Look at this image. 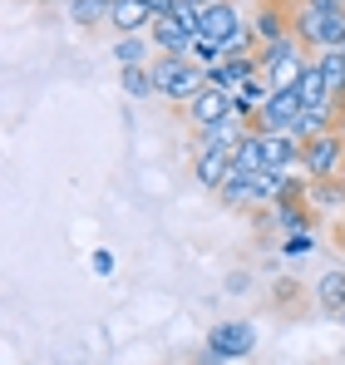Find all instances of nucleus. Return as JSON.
<instances>
[{
  "instance_id": "obj_1",
  "label": "nucleus",
  "mask_w": 345,
  "mask_h": 365,
  "mask_svg": "<svg viewBox=\"0 0 345 365\" xmlns=\"http://www.w3.org/2000/svg\"><path fill=\"white\" fill-rule=\"evenodd\" d=\"M301 173H306L311 182L341 178V173H345V138H341V133H326V138L301 143Z\"/></svg>"
},
{
  "instance_id": "obj_2",
  "label": "nucleus",
  "mask_w": 345,
  "mask_h": 365,
  "mask_svg": "<svg viewBox=\"0 0 345 365\" xmlns=\"http://www.w3.org/2000/svg\"><path fill=\"white\" fill-rule=\"evenodd\" d=\"M207 346L237 365V361H247V356H257V326L252 321H217L207 331Z\"/></svg>"
},
{
  "instance_id": "obj_3",
  "label": "nucleus",
  "mask_w": 345,
  "mask_h": 365,
  "mask_svg": "<svg viewBox=\"0 0 345 365\" xmlns=\"http://www.w3.org/2000/svg\"><path fill=\"white\" fill-rule=\"evenodd\" d=\"M306 114V104H301V94L296 89H277L267 104H262V114H257V133H291L296 128V119Z\"/></svg>"
},
{
  "instance_id": "obj_4",
  "label": "nucleus",
  "mask_w": 345,
  "mask_h": 365,
  "mask_svg": "<svg viewBox=\"0 0 345 365\" xmlns=\"http://www.w3.org/2000/svg\"><path fill=\"white\" fill-rule=\"evenodd\" d=\"M192 178L197 187L217 192L232 178V148H192Z\"/></svg>"
},
{
  "instance_id": "obj_5",
  "label": "nucleus",
  "mask_w": 345,
  "mask_h": 365,
  "mask_svg": "<svg viewBox=\"0 0 345 365\" xmlns=\"http://www.w3.org/2000/svg\"><path fill=\"white\" fill-rule=\"evenodd\" d=\"M247 25L257 30V40H262V45L287 40V35H291V5H287V0H262V5L252 10V20H247Z\"/></svg>"
},
{
  "instance_id": "obj_6",
  "label": "nucleus",
  "mask_w": 345,
  "mask_h": 365,
  "mask_svg": "<svg viewBox=\"0 0 345 365\" xmlns=\"http://www.w3.org/2000/svg\"><path fill=\"white\" fill-rule=\"evenodd\" d=\"M291 35H296L306 50H326V10L311 5V0H296V5H291Z\"/></svg>"
},
{
  "instance_id": "obj_7",
  "label": "nucleus",
  "mask_w": 345,
  "mask_h": 365,
  "mask_svg": "<svg viewBox=\"0 0 345 365\" xmlns=\"http://www.w3.org/2000/svg\"><path fill=\"white\" fill-rule=\"evenodd\" d=\"M187 119H192V133L217 128L222 119H232V94L227 89H202V94L187 104Z\"/></svg>"
},
{
  "instance_id": "obj_8",
  "label": "nucleus",
  "mask_w": 345,
  "mask_h": 365,
  "mask_svg": "<svg viewBox=\"0 0 345 365\" xmlns=\"http://www.w3.org/2000/svg\"><path fill=\"white\" fill-rule=\"evenodd\" d=\"M262 153H267V168L301 173V138L296 133H262Z\"/></svg>"
},
{
  "instance_id": "obj_9",
  "label": "nucleus",
  "mask_w": 345,
  "mask_h": 365,
  "mask_svg": "<svg viewBox=\"0 0 345 365\" xmlns=\"http://www.w3.org/2000/svg\"><path fill=\"white\" fill-rule=\"evenodd\" d=\"M109 30L114 35H148L153 30V10L143 0H118L114 10H109Z\"/></svg>"
},
{
  "instance_id": "obj_10",
  "label": "nucleus",
  "mask_w": 345,
  "mask_h": 365,
  "mask_svg": "<svg viewBox=\"0 0 345 365\" xmlns=\"http://www.w3.org/2000/svg\"><path fill=\"white\" fill-rule=\"evenodd\" d=\"M247 25V15H242V5L237 0H217V5H207L202 10V35H212V40H227Z\"/></svg>"
},
{
  "instance_id": "obj_11",
  "label": "nucleus",
  "mask_w": 345,
  "mask_h": 365,
  "mask_svg": "<svg viewBox=\"0 0 345 365\" xmlns=\"http://www.w3.org/2000/svg\"><path fill=\"white\" fill-rule=\"evenodd\" d=\"M341 104H321V109H306V114H301V119H296V128H291V133H296V138H301V143H311V138H326V133H336V128H341Z\"/></svg>"
},
{
  "instance_id": "obj_12",
  "label": "nucleus",
  "mask_w": 345,
  "mask_h": 365,
  "mask_svg": "<svg viewBox=\"0 0 345 365\" xmlns=\"http://www.w3.org/2000/svg\"><path fill=\"white\" fill-rule=\"evenodd\" d=\"M247 133H252V123H242L237 114H232V119H222L217 128H202V133H192V148H232V153H237Z\"/></svg>"
},
{
  "instance_id": "obj_13",
  "label": "nucleus",
  "mask_w": 345,
  "mask_h": 365,
  "mask_svg": "<svg viewBox=\"0 0 345 365\" xmlns=\"http://www.w3.org/2000/svg\"><path fill=\"white\" fill-rule=\"evenodd\" d=\"M114 60L118 69H143V64L158 60V50H153L148 35H114Z\"/></svg>"
},
{
  "instance_id": "obj_14",
  "label": "nucleus",
  "mask_w": 345,
  "mask_h": 365,
  "mask_svg": "<svg viewBox=\"0 0 345 365\" xmlns=\"http://www.w3.org/2000/svg\"><path fill=\"white\" fill-rule=\"evenodd\" d=\"M148 40H153V50H158V55H182V60H187V50H192V40H197V35H187L177 20H153Z\"/></svg>"
},
{
  "instance_id": "obj_15",
  "label": "nucleus",
  "mask_w": 345,
  "mask_h": 365,
  "mask_svg": "<svg viewBox=\"0 0 345 365\" xmlns=\"http://www.w3.org/2000/svg\"><path fill=\"white\" fill-rule=\"evenodd\" d=\"M267 173V153H262V133H247L242 148L232 153V178H257Z\"/></svg>"
},
{
  "instance_id": "obj_16",
  "label": "nucleus",
  "mask_w": 345,
  "mask_h": 365,
  "mask_svg": "<svg viewBox=\"0 0 345 365\" xmlns=\"http://www.w3.org/2000/svg\"><path fill=\"white\" fill-rule=\"evenodd\" d=\"M316 306L331 311V316H345V267L321 272V282H316Z\"/></svg>"
},
{
  "instance_id": "obj_17",
  "label": "nucleus",
  "mask_w": 345,
  "mask_h": 365,
  "mask_svg": "<svg viewBox=\"0 0 345 365\" xmlns=\"http://www.w3.org/2000/svg\"><path fill=\"white\" fill-rule=\"evenodd\" d=\"M217 202H222V207H232V212H267V207L257 202L252 178H227L222 187H217Z\"/></svg>"
},
{
  "instance_id": "obj_18",
  "label": "nucleus",
  "mask_w": 345,
  "mask_h": 365,
  "mask_svg": "<svg viewBox=\"0 0 345 365\" xmlns=\"http://www.w3.org/2000/svg\"><path fill=\"white\" fill-rule=\"evenodd\" d=\"M109 10H114V0H69V5H64V15H69V25H74V30L109 25Z\"/></svg>"
},
{
  "instance_id": "obj_19",
  "label": "nucleus",
  "mask_w": 345,
  "mask_h": 365,
  "mask_svg": "<svg viewBox=\"0 0 345 365\" xmlns=\"http://www.w3.org/2000/svg\"><path fill=\"white\" fill-rule=\"evenodd\" d=\"M316 64H321V79L331 89V104L345 109V55L341 50H316Z\"/></svg>"
},
{
  "instance_id": "obj_20",
  "label": "nucleus",
  "mask_w": 345,
  "mask_h": 365,
  "mask_svg": "<svg viewBox=\"0 0 345 365\" xmlns=\"http://www.w3.org/2000/svg\"><path fill=\"white\" fill-rule=\"evenodd\" d=\"M311 212H341L345 207V178H321L311 182Z\"/></svg>"
},
{
  "instance_id": "obj_21",
  "label": "nucleus",
  "mask_w": 345,
  "mask_h": 365,
  "mask_svg": "<svg viewBox=\"0 0 345 365\" xmlns=\"http://www.w3.org/2000/svg\"><path fill=\"white\" fill-rule=\"evenodd\" d=\"M296 55H306V45H301L296 35H287V40H272V45H262V50H257V64H262V74H272V69H282V64L296 60Z\"/></svg>"
},
{
  "instance_id": "obj_22",
  "label": "nucleus",
  "mask_w": 345,
  "mask_h": 365,
  "mask_svg": "<svg viewBox=\"0 0 345 365\" xmlns=\"http://www.w3.org/2000/svg\"><path fill=\"white\" fill-rule=\"evenodd\" d=\"M272 217H277V227H282L287 237H291V232H316V212H311V202H282Z\"/></svg>"
},
{
  "instance_id": "obj_23",
  "label": "nucleus",
  "mask_w": 345,
  "mask_h": 365,
  "mask_svg": "<svg viewBox=\"0 0 345 365\" xmlns=\"http://www.w3.org/2000/svg\"><path fill=\"white\" fill-rule=\"evenodd\" d=\"M296 94H301V104H306V109L331 104V89H326V79H321V64H316V55H311V64H306V74H301Z\"/></svg>"
},
{
  "instance_id": "obj_24",
  "label": "nucleus",
  "mask_w": 345,
  "mask_h": 365,
  "mask_svg": "<svg viewBox=\"0 0 345 365\" xmlns=\"http://www.w3.org/2000/svg\"><path fill=\"white\" fill-rule=\"evenodd\" d=\"M287 178H291V173H277V168L257 173V178H252V187H257V202H262V207H267V202L277 207V202H282V192H287Z\"/></svg>"
},
{
  "instance_id": "obj_25",
  "label": "nucleus",
  "mask_w": 345,
  "mask_h": 365,
  "mask_svg": "<svg viewBox=\"0 0 345 365\" xmlns=\"http://www.w3.org/2000/svg\"><path fill=\"white\" fill-rule=\"evenodd\" d=\"M257 50H262V40H257V30H252V25H242L237 35L222 40V60H242V55H257Z\"/></svg>"
},
{
  "instance_id": "obj_26",
  "label": "nucleus",
  "mask_w": 345,
  "mask_h": 365,
  "mask_svg": "<svg viewBox=\"0 0 345 365\" xmlns=\"http://www.w3.org/2000/svg\"><path fill=\"white\" fill-rule=\"evenodd\" d=\"M123 94L128 99H153L158 89H153V69L143 64V69H123Z\"/></svg>"
},
{
  "instance_id": "obj_27",
  "label": "nucleus",
  "mask_w": 345,
  "mask_h": 365,
  "mask_svg": "<svg viewBox=\"0 0 345 365\" xmlns=\"http://www.w3.org/2000/svg\"><path fill=\"white\" fill-rule=\"evenodd\" d=\"M187 60L202 64V69L222 64V40H212V35H197V40H192V50H187Z\"/></svg>"
},
{
  "instance_id": "obj_28",
  "label": "nucleus",
  "mask_w": 345,
  "mask_h": 365,
  "mask_svg": "<svg viewBox=\"0 0 345 365\" xmlns=\"http://www.w3.org/2000/svg\"><path fill=\"white\" fill-rule=\"evenodd\" d=\"M311 252H316V232H291V237H282V257H291V262H301Z\"/></svg>"
},
{
  "instance_id": "obj_29",
  "label": "nucleus",
  "mask_w": 345,
  "mask_h": 365,
  "mask_svg": "<svg viewBox=\"0 0 345 365\" xmlns=\"http://www.w3.org/2000/svg\"><path fill=\"white\" fill-rule=\"evenodd\" d=\"M89 272H94V277H114V252H109V247H94V252H89Z\"/></svg>"
},
{
  "instance_id": "obj_30",
  "label": "nucleus",
  "mask_w": 345,
  "mask_h": 365,
  "mask_svg": "<svg viewBox=\"0 0 345 365\" xmlns=\"http://www.w3.org/2000/svg\"><path fill=\"white\" fill-rule=\"evenodd\" d=\"M148 10H153V20H172V10H177V0H143Z\"/></svg>"
},
{
  "instance_id": "obj_31",
  "label": "nucleus",
  "mask_w": 345,
  "mask_h": 365,
  "mask_svg": "<svg viewBox=\"0 0 345 365\" xmlns=\"http://www.w3.org/2000/svg\"><path fill=\"white\" fill-rule=\"evenodd\" d=\"M227 292H232V297H242V292H252V287H247V272H232V277H227Z\"/></svg>"
},
{
  "instance_id": "obj_32",
  "label": "nucleus",
  "mask_w": 345,
  "mask_h": 365,
  "mask_svg": "<svg viewBox=\"0 0 345 365\" xmlns=\"http://www.w3.org/2000/svg\"><path fill=\"white\" fill-rule=\"evenodd\" d=\"M197 365H232V361H227V356H217L212 346H202V356H197Z\"/></svg>"
},
{
  "instance_id": "obj_33",
  "label": "nucleus",
  "mask_w": 345,
  "mask_h": 365,
  "mask_svg": "<svg viewBox=\"0 0 345 365\" xmlns=\"http://www.w3.org/2000/svg\"><path fill=\"white\" fill-rule=\"evenodd\" d=\"M296 287H301V282H277V302H291V297H296Z\"/></svg>"
},
{
  "instance_id": "obj_34",
  "label": "nucleus",
  "mask_w": 345,
  "mask_h": 365,
  "mask_svg": "<svg viewBox=\"0 0 345 365\" xmlns=\"http://www.w3.org/2000/svg\"><path fill=\"white\" fill-rule=\"evenodd\" d=\"M311 5H321V10H345V0H311Z\"/></svg>"
},
{
  "instance_id": "obj_35",
  "label": "nucleus",
  "mask_w": 345,
  "mask_h": 365,
  "mask_svg": "<svg viewBox=\"0 0 345 365\" xmlns=\"http://www.w3.org/2000/svg\"><path fill=\"white\" fill-rule=\"evenodd\" d=\"M187 5H197V10H207V5H217V0H187Z\"/></svg>"
},
{
  "instance_id": "obj_36",
  "label": "nucleus",
  "mask_w": 345,
  "mask_h": 365,
  "mask_svg": "<svg viewBox=\"0 0 345 365\" xmlns=\"http://www.w3.org/2000/svg\"><path fill=\"white\" fill-rule=\"evenodd\" d=\"M336 50H341V55H345V40H341V45H336Z\"/></svg>"
},
{
  "instance_id": "obj_37",
  "label": "nucleus",
  "mask_w": 345,
  "mask_h": 365,
  "mask_svg": "<svg viewBox=\"0 0 345 365\" xmlns=\"http://www.w3.org/2000/svg\"><path fill=\"white\" fill-rule=\"evenodd\" d=\"M59 5H69V0H59Z\"/></svg>"
},
{
  "instance_id": "obj_38",
  "label": "nucleus",
  "mask_w": 345,
  "mask_h": 365,
  "mask_svg": "<svg viewBox=\"0 0 345 365\" xmlns=\"http://www.w3.org/2000/svg\"><path fill=\"white\" fill-rule=\"evenodd\" d=\"M341 321H345V316H341Z\"/></svg>"
},
{
  "instance_id": "obj_39",
  "label": "nucleus",
  "mask_w": 345,
  "mask_h": 365,
  "mask_svg": "<svg viewBox=\"0 0 345 365\" xmlns=\"http://www.w3.org/2000/svg\"><path fill=\"white\" fill-rule=\"evenodd\" d=\"M341 365H345V361H341Z\"/></svg>"
}]
</instances>
